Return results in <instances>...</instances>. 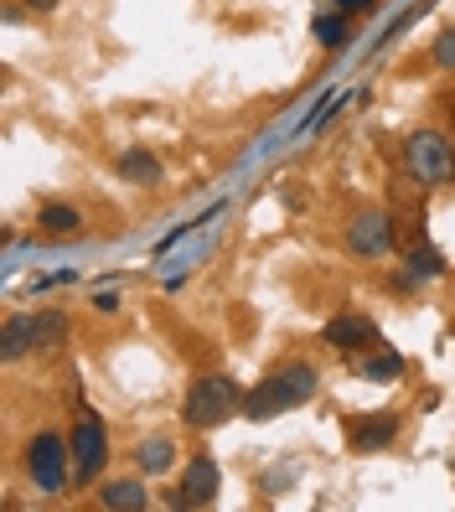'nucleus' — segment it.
<instances>
[{
    "instance_id": "20",
    "label": "nucleus",
    "mask_w": 455,
    "mask_h": 512,
    "mask_svg": "<svg viewBox=\"0 0 455 512\" xmlns=\"http://www.w3.org/2000/svg\"><path fill=\"white\" fill-rule=\"evenodd\" d=\"M26 6H32V11H52V6H57V0H26Z\"/></svg>"
},
{
    "instance_id": "19",
    "label": "nucleus",
    "mask_w": 455,
    "mask_h": 512,
    "mask_svg": "<svg viewBox=\"0 0 455 512\" xmlns=\"http://www.w3.org/2000/svg\"><path fill=\"white\" fill-rule=\"evenodd\" d=\"M368 6H373V0H337V11H347V16L352 11H368Z\"/></svg>"
},
{
    "instance_id": "13",
    "label": "nucleus",
    "mask_w": 455,
    "mask_h": 512,
    "mask_svg": "<svg viewBox=\"0 0 455 512\" xmlns=\"http://www.w3.org/2000/svg\"><path fill=\"white\" fill-rule=\"evenodd\" d=\"M57 342H68V316H57V311L32 316V347H57Z\"/></svg>"
},
{
    "instance_id": "10",
    "label": "nucleus",
    "mask_w": 455,
    "mask_h": 512,
    "mask_svg": "<svg viewBox=\"0 0 455 512\" xmlns=\"http://www.w3.org/2000/svg\"><path fill=\"white\" fill-rule=\"evenodd\" d=\"M393 435H399V419H393V414L357 419V425H352V450H383Z\"/></svg>"
},
{
    "instance_id": "4",
    "label": "nucleus",
    "mask_w": 455,
    "mask_h": 512,
    "mask_svg": "<svg viewBox=\"0 0 455 512\" xmlns=\"http://www.w3.org/2000/svg\"><path fill=\"white\" fill-rule=\"evenodd\" d=\"M68 445H73V476L78 481H99L104 466H109V435H104V419L94 409H78Z\"/></svg>"
},
{
    "instance_id": "9",
    "label": "nucleus",
    "mask_w": 455,
    "mask_h": 512,
    "mask_svg": "<svg viewBox=\"0 0 455 512\" xmlns=\"http://www.w3.org/2000/svg\"><path fill=\"white\" fill-rule=\"evenodd\" d=\"M114 171H119V182H130V187H156L161 182V161L150 156V150H119Z\"/></svg>"
},
{
    "instance_id": "12",
    "label": "nucleus",
    "mask_w": 455,
    "mask_h": 512,
    "mask_svg": "<svg viewBox=\"0 0 455 512\" xmlns=\"http://www.w3.org/2000/svg\"><path fill=\"white\" fill-rule=\"evenodd\" d=\"M135 456H140V466H145L150 476H166V471L176 466V445H171L166 435H150V440L135 450Z\"/></svg>"
},
{
    "instance_id": "3",
    "label": "nucleus",
    "mask_w": 455,
    "mask_h": 512,
    "mask_svg": "<svg viewBox=\"0 0 455 512\" xmlns=\"http://www.w3.org/2000/svg\"><path fill=\"white\" fill-rule=\"evenodd\" d=\"M26 476H32L37 492L57 497L73 476V445L63 435H37L32 445H26Z\"/></svg>"
},
{
    "instance_id": "14",
    "label": "nucleus",
    "mask_w": 455,
    "mask_h": 512,
    "mask_svg": "<svg viewBox=\"0 0 455 512\" xmlns=\"http://www.w3.org/2000/svg\"><path fill=\"white\" fill-rule=\"evenodd\" d=\"M37 223L47 228V233H78V207H68V202H47L42 213H37Z\"/></svg>"
},
{
    "instance_id": "6",
    "label": "nucleus",
    "mask_w": 455,
    "mask_h": 512,
    "mask_svg": "<svg viewBox=\"0 0 455 512\" xmlns=\"http://www.w3.org/2000/svg\"><path fill=\"white\" fill-rule=\"evenodd\" d=\"M347 249L362 254V259H383L393 249V228H388V213H357L352 228H347Z\"/></svg>"
},
{
    "instance_id": "18",
    "label": "nucleus",
    "mask_w": 455,
    "mask_h": 512,
    "mask_svg": "<svg viewBox=\"0 0 455 512\" xmlns=\"http://www.w3.org/2000/svg\"><path fill=\"white\" fill-rule=\"evenodd\" d=\"M435 63H440V68H455V32H445V37L435 42Z\"/></svg>"
},
{
    "instance_id": "17",
    "label": "nucleus",
    "mask_w": 455,
    "mask_h": 512,
    "mask_svg": "<svg viewBox=\"0 0 455 512\" xmlns=\"http://www.w3.org/2000/svg\"><path fill=\"white\" fill-rule=\"evenodd\" d=\"M311 32H316V42H321V47H342V42H347V26H342V16H326V11L316 16Z\"/></svg>"
},
{
    "instance_id": "16",
    "label": "nucleus",
    "mask_w": 455,
    "mask_h": 512,
    "mask_svg": "<svg viewBox=\"0 0 455 512\" xmlns=\"http://www.w3.org/2000/svg\"><path fill=\"white\" fill-rule=\"evenodd\" d=\"M32 347V321H6V337H0V352H6V363H16V357Z\"/></svg>"
},
{
    "instance_id": "1",
    "label": "nucleus",
    "mask_w": 455,
    "mask_h": 512,
    "mask_svg": "<svg viewBox=\"0 0 455 512\" xmlns=\"http://www.w3.org/2000/svg\"><path fill=\"white\" fill-rule=\"evenodd\" d=\"M233 414H244V388H238L228 373H202L187 388V404H181V419L192 430H218Z\"/></svg>"
},
{
    "instance_id": "8",
    "label": "nucleus",
    "mask_w": 455,
    "mask_h": 512,
    "mask_svg": "<svg viewBox=\"0 0 455 512\" xmlns=\"http://www.w3.org/2000/svg\"><path fill=\"white\" fill-rule=\"evenodd\" d=\"M218 487H223L218 461H212V456H197V461L187 466V476H181V502H187V507H207L212 497H218Z\"/></svg>"
},
{
    "instance_id": "2",
    "label": "nucleus",
    "mask_w": 455,
    "mask_h": 512,
    "mask_svg": "<svg viewBox=\"0 0 455 512\" xmlns=\"http://www.w3.org/2000/svg\"><path fill=\"white\" fill-rule=\"evenodd\" d=\"M316 394V368L311 363H285L275 368L259 388H249L244 394V414L249 419H275L280 409H295V404H306Z\"/></svg>"
},
{
    "instance_id": "15",
    "label": "nucleus",
    "mask_w": 455,
    "mask_h": 512,
    "mask_svg": "<svg viewBox=\"0 0 455 512\" xmlns=\"http://www.w3.org/2000/svg\"><path fill=\"white\" fill-rule=\"evenodd\" d=\"M362 378H373V383H393L404 373V357L399 352H378V357H362V368H357Z\"/></svg>"
},
{
    "instance_id": "11",
    "label": "nucleus",
    "mask_w": 455,
    "mask_h": 512,
    "mask_svg": "<svg viewBox=\"0 0 455 512\" xmlns=\"http://www.w3.org/2000/svg\"><path fill=\"white\" fill-rule=\"evenodd\" d=\"M99 502H104V507H114V512H140L150 497H145L140 481H109V487L99 492Z\"/></svg>"
},
{
    "instance_id": "5",
    "label": "nucleus",
    "mask_w": 455,
    "mask_h": 512,
    "mask_svg": "<svg viewBox=\"0 0 455 512\" xmlns=\"http://www.w3.org/2000/svg\"><path fill=\"white\" fill-rule=\"evenodd\" d=\"M409 171L419 176V182H430V187L450 182L455 176V145L445 135H435V130L409 135Z\"/></svg>"
},
{
    "instance_id": "7",
    "label": "nucleus",
    "mask_w": 455,
    "mask_h": 512,
    "mask_svg": "<svg viewBox=\"0 0 455 512\" xmlns=\"http://www.w3.org/2000/svg\"><path fill=\"white\" fill-rule=\"evenodd\" d=\"M326 342L342 347V352H362V347L378 342V326H373V316L347 311V316H331V321H326Z\"/></svg>"
}]
</instances>
